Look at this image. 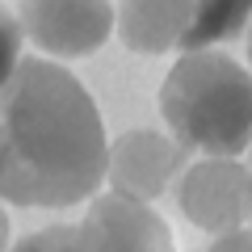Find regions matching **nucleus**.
<instances>
[{
	"label": "nucleus",
	"mask_w": 252,
	"mask_h": 252,
	"mask_svg": "<svg viewBox=\"0 0 252 252\" xmlns=\"http://www.w3.org/2000/svg\"><path fill=\"white\" fill-rule=\"evenodd\" d=\"M9 248V215H4V206H0V252Z\"/></svg>",
	"instance_id": "9d476101"
},
{
	"label": "nucleus",
	"mask_w": 252,
	"mask_h": 252,
	"mask_svg": "<svg viewBox=\"0 0 252 252\" xmlns=\"http://www.w3.org/2000/svg\"><path fill=\"white\" fill-rule=\"evenodd\" d=\"M17 26L51 55H89L114 30V9L97 0L80 4H17Z\"/></svg>",
	"instance_id": "0eeeda50"
},
{
	"label": "nucleus",
	"mask_w": 252,
	"mask_h": 252,
	"mask_svg": "<svg viewBox=\"0 0 252 252\" xmlns=\"http://www.w3.org/2000/svg\"><path fill=\"white\" fill-rule=\"evenodd\" d=\"M177 202L206 235L240 231L244 219H252V177L240 160H202L181 172Z\"/></svg>",
	"instance_id": "39448f33"
},
{
	"label": "nucleus",
	"mask_w": 252,
	"mask_h": 252,
	"mask_svg": "<svg viewBox=\"0 0 252 252\" xmlns=\"http://www.w3.org/2000/svg\"><path fill=\"white\" fill-rule=\"evenodd\" d=\"M160 114L185 152L231 160L252 147V72L219 51L181 55L160 84Z\"/></svg>",
	"instance_id": "f03ea898"
},
{
	"label": "nucleus",
	"mask_w": 252,
	"mask_h": 252,
	"mask_svg": "<svg viewBox=\"0 0 252 252\" xmlns=\"http://www.w3.org/2000/svg\"><path fill=\"white\" fill-rule=\"evenodd\" d=\"M206 252H252V231L240 227V231H227V235H215Z\"/></svg>",
	"instance_id": "1a4fd4ad"
},
{
	"label": "nucleus",
	"mask_w": 252,
	"mask_h": 252,
	"mask_svg": "<svg viewBox=\"0 0 252 252\" xmlns=\"http://www.w3.org/2000/svg\"><path fill=\"white\" fill-rule=\"evenodd\" d=\"M114 21L130 51L160 55L181 46L185 55H193L206 51L210 42L240 38L252 26V0H177V4L130 0L114 9Z\"/></svg>",
	"instance_id": "7ed1b4c3"
},
{
	"label": "nucleus",
	"mask_w": 252,
	"mask_h": 252,
	"mask_svg": "<svg viewBox=\"0 0 252 252\" xmlns=\"http://www.w3.org/2000/svg\"><path fill=\"white\" fill-rule=\"evenodd\" d=\"M185 160L189 152L160 130H126L105 147V172L114 193L143 206L168 193V185L185 172Z\"/></svg>",
	"instance_id": "423d86ee"
},
{
	"label": "nucleus",
	"mask_w": 252,
	"mask_h": 252,
	"mask_svg": "<svg viewBox=\"0 0 252 252\" xmlns=\"http://www.w3.org/2000/svg\"><path fill=\"white\" fill-rule=\"evenodd\" d=\"M17 67H21V26L13 13L0 9V89L13 80Z\"/></svg>",
	"instance_id": "6e6552de"
},
{
	"label": "nucleus",
	"mask_w": 252,
	"mask_h": 252,
	"mask_svg": "<svg viewBox=\"0 0 252 252\" xmlns=\"http://www.w3.org/2000/svg\"><path fill=\"white\" fill-rule=\"evenodd\" d=\"M248 59H252V26H248Z\"/></svg>",
	"instance_id": "9b49d317"
},
{
	"label": "nucleus",
	"mask_w": 252,
	"mask_h": 252,
	"mask_svg": "<svg viewBox=\"0 0 252 252\" xmlns=\"http://www.w3.org/2000/svg\"><path fill=\"white\" fill-rule=\"evenodd\" d=\"M13 252H172V235L152 206L101 193L80 223L34 231Z\"/></svg>",
	"instance_id": "20e7f679"
},
{
	"label": "nucleus",
	"mask_w": 252,
	"mask_h": 252,
	"mask_svg": "<svg viewBox=\"0 0 252 252\" xmlns=\"http://www.w3.org/2000/svg\"><path fill=\"white\" fill-rule=\"evenodd\" d=\"M105 181V126L89 89L51 59H21L0 89V198L76 206Z\"/></svg>",
	"instance_id": "f257e3e1"
}]
</instances>
